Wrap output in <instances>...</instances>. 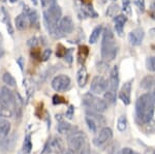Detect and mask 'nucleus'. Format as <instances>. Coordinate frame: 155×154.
<instances>
[{
    "instance_id": "f257e3e1",
    "label": "nucleus",
    "mask_w": 155,
    "mask_h": 154,
    "mask_svg": "<svg viewBox=\"0 0 155 154\" xmlns=\"http://www.w3.org/2000/svg\"><path fill=\"white\" fill-rule=\"evenodd\" d=\"M154 111L155 103L150 93H145L137 98L136 103V116L140 123L148 124L153 118Z\"/></svg>"
},
{
    "instance_id": "f03ea898",
    "label": "nucleus",
    "mask_w": 155,
    "mask_h": 154,
    "mask_svg": "<svg viewBox=\"0 0 155 154\" xmlns=\"http://www.w3.org/2000/svg\"><path fill=\"white\" fill-rule=\"evenodd\" d=\"M118 54V46L115 41L114 33L110 27H106L102 32L101 58L106 62H111Z\"/></svg>"
},
{
    "instance_id": "7ed1b4c3",
    "label": "nucleus",
    "mask_w": 155,
    "mask_h": 154,
    "mask_svg": "<svg viewBox=\"0 0 155 154\" xmlns=\"http://www.w3.org/2000/svg\"><path fill=\"white\" fill-rule=\"evenodd\" d=\"M83 105L88 108L89 110H92L97 113H104L107 108V103H106L104 99H101L93 95L92 93H86L83 96V100H82Z\"/></svg>"
},
{
    "instance_id": "20e7f679",
    "label": "nucleus",
    "mask_w": 155,
    "mask_h": 154,
    "mask_svg": "<svg viewBox=\"0 0 155 154\" xmlns=\"http://www.w3.org/2000/svg\"><path fill=\"white\" fill-rule=\"evenodd\" d=\"M67 143H68V147L72 152H80L86 144V136L82 131H76V128H74V130L68 133Z\"/></svg>"
},
{
    "instance_id": "39448f33",
    "label": "nucleus",
    "mask_w": 155,
    "mask_h": 154,
    "mask_svg": "<svg viewBox=\"0 0 155 154\" xmlns=\"http://www.w3.org/2000/svg\"><path fill=\"white\" fill-rule=\"evenodd\" d=\"M71 78L68 76H65V74H58L52 80L51 85L52 88L54 89L55 91H58V92H62V91H65L69 88L71 86Z\"/></svg>"
},
{
    "instance_id": "423d86ee",
    "label": "nucleus",
    "mask_w": 155,
    "mask_h": 154,
    "mask_svg": "<svg viewBox=\"0 0 155 154\" xmlns=\"http://www.w3.org/2000/svg\"><path fill=\"white\" fill-rule=\"evenodd\" d=\"M107 87H109V81L101 76H96L92 79L91 85H90V90H91L92 93L101 94L104 91H107Z\"/></svg>"
},
{
    "instance_id": "0eeeda50",
    "label": "nucleus",
    "mask_w": 155,
    "mask_h": 154,
    "mask_svg": "<svg viewBox=\"0 0 155 154\" xmlns=\"http://www.w3.org/2000/svg\"><path fill=\"white\" fill-rule=\"evenodd\" d=\"M58 28L63 36L66 35V34H71L74 29V21L69 16L62 17L58 23Z\"/></svg>"
},
{
    "instance_id": "6e6552de",
    "label": "nucleus",
    "mask_w": 155,
    "mask_h": 154,
    "mask_svg": "<svg viewBox=\"0 0 155 154\" xmlns=\"http://www.w3.org/2000/svg\"><path fill=\"white\" fill-rule=\"evenodd\" d=\"M0 101L3 105H5L8 108H12L15 103V95L12 94V90L6 86L0 87Z\"/></svg>"
},
{
    "instance_id": "1a4fd4ad",
    "label": "nucleus",
    "mask_w": 155,
    "mask_h": 154,
    "mask_svg": "<svg viewBox=\"0 0 155 154\" xmlns=\"http://www.w3.org/2000/svg\"><path fill=\"white\" fill-rule=\"evenodd\" d=\"M112 138H113V130L110 127H104L98 133V136L93 140V143L96 146H101L109 142Z\"/></svg>"
},
{
    "instance_id": "9d476101",
    "label": "nucleus",
    "mask_w": 155,
    "mask_h": 154,
    "mask_svg": "<svg viewBox=\"0 0 155 154\" xmlns=\"http://www.w3.org/2000/svg\"><path fill=\"white\" fill-rule=\"evenodd\" d=\"M131 87H132V80L126 82L121 87V90L119 92V98L122 100V103L125 106H128L130 103V95H131Z\"/></svg>"
},
{
    "instance_id": "9b49d317",
    "label": "nucleus",
    "mask_w": 155,
    "mask_h": 154,
    "mask_svg": "<svg viewBox=\"0 0 155 154\" xmlns=\"http://www.w3.org/2000/svg\"><path fill=\"white\" fill-rule=\"evenodd\" d=\"M119 69L118 66H114L112 70L110 71V78H109V87L110 91H113L116 93L117 89L119 87Z\"/></svg>"
},
{
    "instance_id": "f8f14e48",
    "label": "nucleus",
    "mask_w": 155,
    "mask_h": 154,
    "mask_svg": "<svg viewBox=\"0 0 155 154\" xmlns=\"http://www.w3.org/2000/svg\"><path fill=\"white\" fill-rule=\"evenodd\" d=\"M145 33L144 30L142 28H137L134 30H132L131 32H129L128 34V41L130 44L132 46H140L143 43Z\"/></svg>"
},
{
    "instance_id": "ddd939ff",
    "label": "nucleus",
    "mask_w": 155,
    "mask_h": 154,
    "mask_svg": "<svg viewBox=\"0 0 155 154\" xmlns=\"http://www.w3.org/2000/svg\"><path fill=\"white\" fill-rule=\"evenodd\" d=\"M15 25H16V28L20 31H23L25 29L28 28L29 25V20L28 17H27L26 14L22 12L19 16L16 17V20H15Z\"/></svg>"
},
{
    "instance_id": "4468645a",
    "label": "nucleus",
    "mask_w": 155,
    "mask_h": 154,
    "mask_svg": "<svg viewBox=\"0 0 155 154\" xmlns=\"http://www.w3.org/2000/svg\"><path fill=\"white\" fill-rule=\"evenodd\" d=\"M24 14L27 15L28 17V20H29V24H31L32 26H36L38 25V21H39V17H38V14L35 9H31L29 8L27 5L24 6Z\"/></svg>"
},
{
    "instance_id": "2eb2a0df",
    "label": "nucleus",
    "mask_w": 155,
    "mask_h": 154,
    "mask_svg": "<svg viewBox=\"0 0 155 154\" xmlns=\"http://www.w3.org/2000/svg\"><path fill=\"white\" fill-rule=\"evenodd\" d=\"M11 122L4 118L0 119V139H5L11 133Z\"/></svg>"
},
{
    "instance_id": "dca6fc26",
    "label": "nucleus",
    "mask_w": 155,
    "mask_h": 154,
    "mask_svg": "<svg viewBox=\"0 0 155 154\" xmlns=\"http://www.w3.org/2000/svg\"><path fill=\"white\" fill-rule=\"evenodd\" d=\"M77 81L80 87H84L86 85L87 82H88V73H87V69L85 68L84 66H82V67L78 70Z\"/></svg>"
},
{
    "instance_id": "f3484780",
    "label": "nucleus",
    "mask_w": 155,
    "mask_h": 154,
    "mask_svg": "<svg viewBox=\"0 0 155 154\" xmlns=\"http://www.w3.org/2000/svg\"><path fill=\"white\" fill-rule=\"evenodd\" d=\"M23 106H24V101L22 99L21 95L19 93H17L15 95V103H14V108L15 112H16V116L18 118H21L22 116V112H23Z\"/></svg>"
},
{
    "instance_id": "a211bd4d",
    "label": "nucleus",
    "mask_w": 155,
    "mask_h": 154,
    "mask_svg": "<svg viewBox=\"0 0 155 154\" xmlns=\"http://www.w3.org/2000/svg\"><path fill=\"white\" fill-rule=\"evenodd\" d=\"M141 88L145 90H150L152 88H155V77L154 76H146L140 84Z\"/></svg>"
},
{
    "instance_id": "6ab92c4d",
    "label": "nucleus",
    "mask_w": 155,
    "mask_h": 154,
    "mask_svg": "<svg viewBox=\"0 0 155 154\" xmlns=\"http://www.w3.org/2000/svg\"><path fill=\"white\" fill-rule=\"evenodd\" d=\"M82 12H83V16L85 17H90V18H97L98 15L97 12L94 11L93 6H92L91 3H83L82 4V8H81Z\"/></svg>"
},
{
    "instance_id": "aec40b11",
    "label": "nucleus",
    "mask_w": 155,
    "mask_h": 154,
    "mask_svg": "<svg viewBox=\"0 0 155 154\" xmlns=\"http://www.w3.org/2000/svg\"><path fill=\"white\" fill-rule=\"evenodd\" d=\"M89 49L86 46H81L79 48V52H78V61L80 64H84L86 61V58L88 57Z\"/></svg>"
},
{
    "instance_id": "412c9836",
    "label": "nucleus",
    "mask_w": 155,
    "mask_h": 154,
    "mask_svg": "<svg viewBox=\"0 0 155 154\" xmlns=\"http://www.w3.org/2000/svg\"><path fill=\"white\" fill-rule=\"evenodd\" d=\"M51 147H52V150H55L57 153H61V154L65 150V149H64L63 142H62V140L60 138H55L54 141H52Z\"/></svg>"
},
{
    "instance_id": "4be33fe9",
    "label": "nucleus",
    "mask_w": 155,
    "mask_h": 154,
    "mask_svg": "<svg viewBox=\"0 0 155 154\" xmlns=\"http://www.w3.org/2000/svg\"><path fill=\"white\" fill-rule=\"evenodd\" d=\"M102 33V26L99 25V26H96L95 28L93 29V31L91 32V35L89 37V43L90 44H95L97 41H98L99 36Z\"/></svg>"
},
{
    "instance_id": "5701e85b",
    "label": "nucleus",
    "mask_w": 155,
    "mask_h": 154,
    "mask_svg": "<svg viewBox=\"0 0 155 154\" xmlns=\"http://www.w3.org/2000/svg\"><path fill=\"white\" fill-rule=\"evenodd\" d=\"M57 129H58L60 133H67V135H68V133L74 130V128L72 127L69 123L64 122V121L62 120V121H59L58 126H57Z\"/></svg>"
},
{
    "instance_id": "b1692460",
    "label": "nucleus",
    "mask_w": 155,
    "mask_h": 154,
    "mask_svg": "<svg viewBox=\"0 0 155 154\" xmlns=\"http://www.w3.org/2000/svg\"><path fill=\"white\" fill-rule=\"evenodd\" d=\"M32 149V142H31V136L27 135L24 139V143H23V147H22V151L25 154H29L30 151Z\"/></svg>"
},
{
    "instance_id": "393cba45",
    "label": "nucleus",
    "mask_w": 155,
    "mask_h": 154,
    "mask_svg": "<svg viewBox=\"0 0 155 154\" xmlns=\"http://www.w3.org/2000/svg\"><path fill=\"white\" fill-rule=\"evenodd\" d=\"M127 124H128V122H127L126 116L122 115L118 118V121H117V128H118L119 131H124L127 128Z\"/></svg>"
},
{
    "instance_id": "a878e982",
    "label": "nucleus",
    "mask_w": 155,
    "mask_h": 154,
    "mask_svg": "<svg viewBox=\"0 0 155 154\" xmlns=\"http://www.w3.org/2000/svg\"><path fill=\"white\" fill-rule=\"evenodd\" d=\"M12 111L11 108L6 106L5 105L0 101V117H4V118H7V117H12Z\"/></svg>"
},
{
    "instance_id": "bb28decb",
    "label": "nucleus",
    "mask_w": 155,
    "mask_h": 154,
    "mask_svg": "<svg viewBox=\"0 0 155 154\" xmlns=\"http://www.w3.org/2000/svg\"><path fill=\"white\" fill-rule=\"evenodd\" d=\"M2 80H3L4 83H5L6 85H8L9 87H16L17 86L16 80H15V78L9 73L4 74L3 77H2Z\"/></svg>"
},
{
    "instance_id": "cd10ccee",
    "label": "nucleus",
    "mask_w": 155,
    "mask_h": 154,
    "mask_svg": "<svg viewBox=\"0 0 155 154\" xmlns=\"http://www.w3.org/2000/svg\"><path fill=\"white\" fill-rule=\"evenodd\" d=\"M85 120H86L87 126H88L89 129L94 133H97V126H98V124L96 123V121L94 119H92L91 117H89V116H86Z\"/></svg>"
},
{
    "instance_id": "c85d7f7f",
    "label": "nucleus",
    "mask_w": 155,
    "mask_h": 154,
    "mask_svg": "<svg viewBox=\"0 0 155 154\" xmlns=\"http://www.w3.org/2000/svg\"><path fill=\"white\" fill-rule=\"evenodd\" d=\"M104 99L106 100V103L109 105V103H111V105H113V103H116V93L113 92V91H107L106 93H104Z\"/></svg>"
},
{
    "instance_id": "c756f323",
    "label": "nucleus",
    "mask_w": 155,
    "mask_h": 154,
    "mask_svg": "<svg viewBox=\"0 0 155 154\" xmlns=\"http://www.w3.org/2000/svg\"><path fill=\"white\" fill-rule=\"evenodd\" d=\"M119 11V6L118 4L116 3H113L111 4L107 9V16L109 17H116V14Z\"/></svg>"
},
{
    "instance_id": "7c9ffc66",
    "label": "nucleus",
    "mask_w": 155,
    "mask_h": 154,
    "mask_svg": "<svg viewBox=\"0 0 155 154\" xmlns=\"http://www.w3.org/2000/svg\"><path fill=\"white\" fill-rule=\"evenodd\" d=\"M146 65L147 68L151 71H154L155 73V56L154 57H149L146 61Z\"/></svg>"
},
{
    "instance_id": "2f4dec72",
    "label": "nucleus",
    "mask_w": 155,
    "mask_h": 154,
    "mask_svg": "<svg viewBox=\"0 0 155 154\" xmlns=\"http://www.w3.org/2000/svg\"><path fill=\"white\" fill-rule=\"evenodd\" d=\"M126 22H127V17L124 16V15H119V16H116L114 18V23H116V24L124 25Z\"/></svg>"
},
{
    "instance_id": "473e14b6",
    "label": "nucleus",
    "mask_w": 155,
    "mask_h": 154,
    "mask_svg": "<svg viewBox=\"0 0 155 154\" xmlns=\"http://www.w3.org/2000/svg\"><path fill=\"white\" fill-rule=\"evenodd\" d=\"M66 51L67 50L64 48L62 44H58L57 46V52H56V56L59 57V58H61V57H64L66 54Z\"/></svg>"
},
{
    "instance_id": "72a5a7b5",
    "label": "nucleus",
    "mask_w": 155,
    "mask_h": 154,
    "mask_svg": "<svg viewBox=\"0 0 155 154\" xmlns=\"http://www.w3.org/2000/svg\"><path fill=\"white\" fill-rule=\"evenodd\" d=\"M97 69L101 73H106V71L109 69V65H107V62L106 61H101L99 63H97Z\"/></svg>"
},
{
    "instance_id": "f704fd0d",
    "label": "nucleus",
    "mask_w": 155,
    "mask_h": 154,
    "mask_svg": "<svg viewBox=\"0 0 155 154\" xmlns=\"http://www.w3.org/2000/svg\"><path fill=\"white\" fill-rule=\"evenodd\" d=\"M52 153V147H51V142H50V140L45 144L44 146V149L41 150V154H51Z\"/></svg>"
},
{
    "instance_id": "c9c22d12",
    "label": "nucleus",
    "mask_w": 155,
    "mask_h": 154,
    "mask_svg": "<svg viewBox=\"0 0 155 154\" xmlns=\"http://www.w3.org/2000/svg\"><path fill=\"white\" fill-rule=\"evenodd\" d=\"M52 55V50L51 49H46L44 52H42L41 55V61H48L49 58Z\"/></svg>"
},
{
    "instance_id": "e433bc0d",
    "label": "nucleus",
    "mask_w": 155,
    "mask_h": 154,
    "mask_svg": "<svg viewBox=\"0 0 155 154\" xmlns=\"http://www.w3.org/2000/svg\"><path fill=\"white\" fill-rule=\"evenodd\" d=\"M115 30H116L117 34L119 36H123V32H124V25L121 24H116L115 23Z\"/></svg>"
},
{
    "instance_id": "4c0bfd02",
    "label": "nucleus",
    "mask_w": 155,
    "mask_h": 154,
    "mask_svg": "<svg viewBox=\"0 0 155 154\" xmlns=\"http://www.w3.org/2000/svg\"><path fill=\"white\" fill-rule=\"evenodd\" d=\"M74 106H69L68 109L66 110V113H65L66 118L72 119V118H74Z\"/></svg>"
},
{
    "instance_id": "58836bf2",
    "label": "nucleus",
    "mask_w": 155,
    "mask_h": 154,
    "mask_svg": "<svg viewBox=\"0 0 155 154\" xmlns=\"http://www.w3.org/2000/svg\"><path fill=\"white\" fill-rule=\"evenodd\" d=\"M41 3L44 8H48V7L51 6L52 4L56 3V0H41Z\"/></svg>"
},
{
    "instance_id": "ea45409f",
    "label": "nucleus",
    "mask_w": 155,
    "mask_h": 154,
    "mask_svg": "<svg viewBox=\"0 0 155 154\" xmlns=\"http://www.w3.org/2000/svg\"><path fill=\"white\" fill-rule=\"evenodd\" d=\"M65 103V100H64L63 97H61V96L59 95H54L53 96V103L54 105H61V103Z\"/></svg>"
},
{
    "instance_id": "a19ab883",
    "label": "nucleus",
    "mask_w": 155,
    "mask_h": 154,
    "mask_svg": "<svg viewBox=\"0 0 155 154\" xmlns=\"http://www.w3.org/2000/svg\"><path fill=\"white\" fill-rule=\"evenodd\" d=\"M5 51H4V46H3V36H2L1 32H0V59L4 56Z\"/></svg>"
},
{
    "instance_id": "79ce46f5",
    "label": "nucleus",
    "mask_w": 155,
    "mask_h": 154,
    "mask_svg": "<svg viewBox=\"0 0 155 154\" xmlns=\"http://www.w3.org/2000/svg\"><path fill=\"white\" fill-rule=\"evenodd\" d=\"M64 58H65L66 62H68L69 64L72 62V49H68L66 51V54L65 56H64Z\"/></svg>"
},
{
    "instance_id": "37998d69",
    "label": "nucleus",
    "mask_w": 155,
    "mask_h": 154,
    "mask_svg": "<svg viewBox=\"0 0 155 154\" xmlns=\"http://www.w3.org/2000/svg\"><path fill=\"white\" fill-rule=\"evenodd\" d=\"M27 44H28V46L34 48V47H36L37 44H38V38H37V37H32V38L29 39Z\"/></svg>"
},
{
    "instance_id": "c03bdc74",
    "label": "nucleus",
    "mask_w": 155,
    "mask_h": 154,
    "mask_svg": "<svg viewBox=\"0 0 155 154\" xmlns=\"http://www.w3.org/2000/svg\"><path fill=\"white\" fill-rule=\"evenodd\" d=\"M31 55L34 57L35 59H39V60H41V52L39 51H37V50H33L32 51V53H31Z\"/></svg>"
},
{
    "instance_id": "a18cd8bd",
    "label": "nucleus",
    "mask_w": 155,
    "mask_h": 154,
    "mask_svg": "<svg viewBox=\"0 0 155 154\" xmlns=\"http://www.w3.org/2000/svg\"><path fill=\"white\" fill-rule=\"evenodd\" d=\"M150 16L153 19H155V0L153 1V3L151 4V7H150V11H149Z\"/></svg>"
},
{
    "instance_id": "49530a36",
    "label": "nucleus",
    "mask_w": 155,
    "mask_h": 154,
    "mask_svg": "<svg viewBox=\"0 0 155 154\" xmlns=\"http://www.w3.org/2000/svg\"><path fill=\"white\" fill-rule=\"evenodd\" d=\"M120 154H134V153L130 148L126 147V148H123L121 151H120Z\"/></svg>"
},
{
    "instance_id": "de8ad7c7",
    "label": "nucleus",
    "mask_w": 155,
    "mask_h": 154,
    "mask_svg": "<svg viewBox=\"0 0 155 154\" xmlns=\"http://www.w3.org/2000/svg\"><path fill=\"white\" fill-rule=\"evenodd\" d=\"M17 63L20 65V68H21V70H23V66H24V59L23 57H20V58L17 59Z\"/></svg>"
},
{
    "instance_id": "09e8293b",
    "label": "nucleus",
    "mask_w": 155,
    "mask_h": 154,
    "mask_svg": "<svg viewBox=\"0 0 155 154\" xmlns=\"http://www.w3.org/2000/svg\"><path fill=\"white\" fill-rule=\"evenodd\" d=\"M137 4H139V7L141 9V11H145V2L144 0H139L137 1Z\"/></svg>"
},
{
    "instance_id": "8fccbe9b",
    "label": "nucleus",
    "mask_w": 155,
    "mask_h": 154,
    "mask_svg": "<svg viewBox=\"0 0 155 154\" xmlns=\"http://www.w3.org/2000/svg\"><path fill=\"white\" fill-rule=\"evenodd\" d=\"M144 154H155V149H153V148H147L146 150H145Z\"/></svg>"
},
{
    "instance_id": "3c124183",
    "label": "nucleus",
    "mask_w": 155,
    "mask_h": 154,
    "mask_svg": "<svg viewBox=\"0 0 155 154\" xmlns=\"http://www.w3.org/2000/svg\"><path fill=\"white\" fill-rule=\"evenodd\" d=\"M62 154H74V152H72L71 149H69V150H64L63 152H62Z\"/></svg>"
},
{
    "instance_id": "603ef678",
    "label": "nucleus",
    "mask_w": 155,
    "mask_h": 154,
    "mask_svg": "<svg viewBox=\"0 0 155 154\" xmlns=\"http://www.w3.org/2000/svg\"><path fill=\"white\" fill-rule=\"evenodd\" d=\"M56 119H57V120H59V121H62L61 115H60V114H57V115H56Z\"/></svg>"
},
{
    "instance_id": "864d4df0",
    "label": "nucleus",
    "mask_w": 155,
    "mask_h": 154,
    "mask_svg": "<svg viewBox=\"0 0 155 154\" xmlns=\"http://www.w3.org/2000/svg\"><path fill=\"white\" fill-rule=\"evenodd\" d=\"M151 96H152V98H153V101H154V103H155V88H154V90H153V93L151 94Z\"/></svg>"
},
{
    "instance_id": "5fc2aeb1",
    "label": "nucleus",
    "mask_w": 155,
    "mask_h": 154,
    "mask_svg": "<svg viewBox=\"0 0 155 154\" xmlns=\"http://www.w3.org/2000/svg\"><path fill=\"white\" fill-rule=\"evenodd\" d=\"M31 1L33 2V4H34V5H36V4H37V0H31Z\"/></svg>"
},
{
    "instance_id": "6e6d98bb",
    "label": "nucleus",
    "mask_w": 155,
    "mask_h": 154,
    "mask_svg": "<svg viewBox=\"0 0 155 154\" xmlns=\"http://www.w3.org/2000/svg\"><path fill=\"white\" fill-rule=\"evenodd\" d=\"M9 1H11V2H12V3H14V2H16V1H17V0H9Z\"/></svg>"
},
{
    "instance_id": "4d7b16f0",
    "label": "nucleus",
    "mask_w": 155,
    "mask_h": 154,
    "mask_svg": "<svg viewBox=\"0 0 155 154\" xmlns=\"http://www.w3.org/2000/svg\"><path fill=\"white\" fill-rule=\"evenodd\" d=\"M0 1H1V2H5L6 0H0Z\"/></svg>"
},
{
    "instance_id": "13d9d810",
    "label": "nucleus",
    "mask_w": 155,
    "mask_h": 154,
    "mask_svg": "<svg viewBox=\"0 0 155 154\" xmlns=\"http://www.w3.org/2000/svg\"><path fill=\"white\" fill-rule=\"evenodd\" d=\"M112 1H115V0H112Z\"/></svg>"
}]
</instances>
